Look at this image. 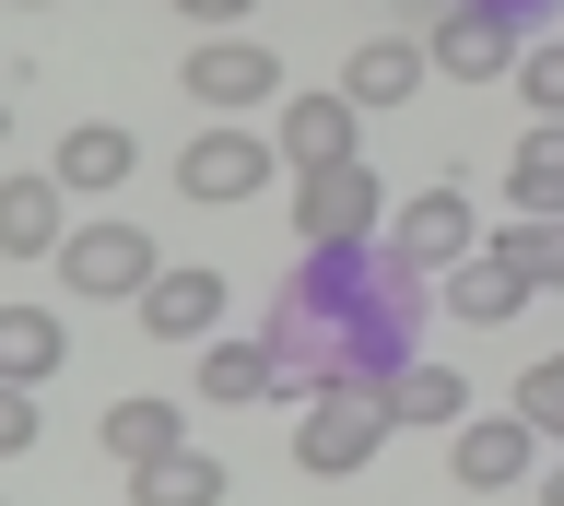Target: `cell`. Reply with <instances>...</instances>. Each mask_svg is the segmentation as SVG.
I'll return each instance as SVG.
<instances>
[{
	"label": "cell",
	"instance_id": "1",
	"mask_svg": "<svg viewBox=\"0 0 564 506\" xmlns=\"http://www.w3.org/2000/svg\"><path fill=\"white\" fill-rule=\"evenodd\" d=\"M423 330V271H400V259L365 236V248H306L294 271H282V306H271V365H282V400L306 389H388V365L412 354Z\"/></svg>",
	"mask_w": 564,
	"mask_h": 506
},
{
	"label": "cell",
	"instance_id": "2",
	"mask_svg": "<svg viewBox=\"0 0 564 506\" xmlns=\"http://www.w3.org/2000/svg\"><path fill=\"white\" fill-rule=\"evenodd\" d=\"M377 213H388L377 165H306V177H294V236H306V248H365Z\"/></svg>",
	"mask_w": 564,
	"mask_h": 506
},
{
	"label": "cell",
	"instance_id": "3",
	"mask_svg": "<svg viewBox=\"0 0 564 506\" xmlns=\"http://www.w3.org/2000/svg\"><path fill=\"white\" fill-rule=\"evenodd\" d=\"M377 448H388V400L377 389H329V400H306V424H294V460H306L317 483L365 471Z\"/></svg>",
	"mask_w": 564,
	"mask_h": 506
},
{
	"label": "cell",
	"instance_id": "4",
	"mask_svg": "<svg viewBox=\"0 0 564 506\" xmlns=\"http://www.w3.org/2000/svg\"><path fill=\"white\" fill-rule=\"evenodd\" d=\"M377 248L400 259V271H423V283H435V271H458V259L482 248V224H470V201H458V189H412V201L388 213Z\"/></svg>",
	"mask_w": 564,
	"mask_h": 506
},
{
	"label": "cell",
	"instance_id": "5",
	"mask_svg": "<svg viewBox=\"0 0 564 506\" xmlns=\"http://www.w3.org/2000/svg\"><path fill=\"white\" fill-rule=\"evenodd\" d=\"M130 306H141L153 342H212V330H224V271H212V259H153V283H141Z\"/></svg>",
	"mask_w": 564,
	"mask_h": 506
},
{
	"label": "cell",
	"instance_id": "6",
	"mask_svg": "<svg viewBox=\"0 0 564 506\" xmlns=\"http://www.w3.org/2000/svg\"><path fill=\"white\" fill-rule=\"evenodd\" d=\"M59 283L95 294V306L106 294H141L153 283V236H141V224H70L59 236Z\"/></svg>",
	"mask_w": 564,
	"mask_h": 506
},
{
	"label": "cell",
	"instance_id": "7",
	"mask_svg": "<svg viewBox=\"0 0 564 506\" xmlns=\"http://www.w3.org/2000/svg\"><path fill=\"white\" fill-rule=\"evenodd\" d=\"M271 165H282L271 142H247L236 118H212L200 142L176 153V189H188V201H259V189H271Z\"/></svg>",
	"mask_w": 564,
	"mask_h": 506
},
{
	"label": "cell",
	"instance_id": "8",
	"mask_svg": "<svg viewBox=\"0 0 564 506\" xmlns=\"http://www.w3.org/2000/svg\"><path fill=\"white\" fill-rule=\"evenodd\" d=\"M447 435H458V448H447V471L470 483V495H506V483H529V471H541V435H529L518 412H482V424L458 412Z\"/></svg>",
	"mask_w": 564,
	"mask_h": 506
},
{
	"label": "cell",
	"instance_id": "9",
	"mask_svg": "<svg viewBox=\"0 0 564 506\" xmlns=\"http://www.w3.org/2000/svg\"><path fill=\"white\" fill-rule=\"evenodd\" d=\"M188 95H200L212 118H236V107H259V95H282V60L259 36H200L188 47Z\"/></svg>",
	"mask_w": 564,
	"mask_h": 506
},
{
	"label": "cell",
	"instance_id": "10",
	"mask_svg": "<svg viewBox=\"0 0 564 506\" xmlns=\"http://www.w3.org/2000/svg\"><path fill=\"white\" fill-rule=\"evenodd\" d=\"M423 60H435L447 83H506V72H518V36H506L494 12H470V0H447L435 36H423Z\"/></svg>",
	"mask_w": 564,
	"mask_h": 506
},
{
	"label": "cell",
	"instance_id": "11",
	"mask_svg": "<svg viewBox=\"0 0 564 506\" xmlns=\"http://www.w3.org/2000/svg\"><path fill=\"white\" fill-rule=\"evenodd\" d=\"M423 72H435V60H423V36H365V47L341 60V107H352V118L412 107V95H423Z\"/></svg>",
	"mask_w": 564,
	"mask_h": 506
},
{
	"label": "cell",
	"instance_id": "12",
	"mask_svg": "<svg viewBox=\"0 0 564 506\" xmlns=\"http://www.w3.org/2000/svg\"><path fill=\"white\" fill-rule=\"evenodd\" d=\"M59 201L70 189L47 177V165H35V177H0V259H59V236H70Z\"/></svg>",
	"mask_w": 564,
	"mask_h": 506
},
{
	"label": "cell",
	"instance_id": "13",
	"mask_svg": "<svg viewBox=\"0 0 564 506\" xmlns=\"http://www.w3.org/2000/svg\"><path fill=\"white\" fill-rule=\"evenodd\" d=\"M282 165L306 177V165H352V107H341V83L329 95H282Z\"/></svg>",
	"mask_w": 564,
	"mask_h": 506
},
{
	"label": "cell",
	"instance_id": "14",
	"mask_svg": "<svg viewBox=\"0 0 564 506\" xmlns=\"http://www.w3.org/2000/svg\"><path fill=\"white\" fill-rule=\"evenodd\" d=\"M377 400H388V424H458V412H470V377L435 365V354H400Z\"/></svg>",
	"mask_w": 564,
	"mask_h": 506
},
{
	"label": "cell",
	"instance_id": "15",
	"mask_svg": "<svg viewBox=\"0 0 564 506\" xmlns=\"http://www.w3.org/2000/svg\"><path fill=\"white\" fill-rule=\"evenodd\" d=\"M447 306H458V319H470V330H506V319H518V306H529V271H518V259H506V248H470V259H458V271H447Z\"/></svg>",
	"mask_w": 564,
	"mask_h": 506
},
{
	"label": "cell",
	"instance_id": "16",
	"mask_svg": "<svg viewBox=\"0 0 564 506\" xmlns=\"http://www.w3.org/2000/svg\"><path fill=\"white\" fill-rule=\"evenodd\" d=\"M200 400H212V412L282 400V365H271V342H224V330H212V342H200Z\"/></svg>",
	"mask_w": 564,
	"mask_h": 506
},
{
	"label": "cell",
	"instance_id": "17",
	"mask_svg": "<svg viewBox=\"0 0 564 506\" xmlns=\"http://www.w3.org/2000/svg\"><path fill=\"white\" fill-rule=\"evenodd\" d=\"M130 506H224V460L212 448H153V460H130Z\"/></svg>",
	"mask_w": 564,
	"mask_h": 506
},
{
	"label": "cell",
	"instance_id": "18",
	"mask_svg": "<svg viewBox=\"0 0 564 506\" xmlns=\"http://www.w3.org/2000/svg\"><path fill=\"white\" fill-rule=\"evenodd\" d=\"M506 201H518L529 224L564 213V118H529V142L506 153Z\"/></svg>",
	"mask_w": 564,
	"mask_h": 506
},
{
	"label": "cell",
	"instance_id": "19",
	"mask_svg": "<svg viewBox=\"0 0 564 506\" xmlns=\"http://www.w3.org/2000/svg\"><path fill=\"white\" fill-rule=\"evenodd\" d=\"M130 165H141V142H130V130H118V118H83V130L59 142V165H47V177H59V189H118Z\"/></svg>",
	"mask_w": 564,
	"mask_h": 506
},
{
	"label": "cell",
	"instance_id": "20",
	"mask_svg": "<svg viewBox=\"0 0 564 506\" xmlns=\"http://www.w3.org/2000/svg\"><path fill=\"white\" fill-rule=\"evenodd\" d=\"M0 377L12 389H47L59 377V319L47 306H0Z\"/></svg>",
	"mask_w": 564,
	"mask_h": 506
},
{
	"label": "cell",
	"instance_id": "21",
	"mask_svg": "<svg viewBox=\"0 0 564 506\" xmlns=\"http://www.w3.org/2000/svg\"><path fill=\"white\" fill-rule=\"evenodd\" d=\"M95 448H118V460H153V448H188V412H176V400H106Z\"/></svg>",
	"mask_w": 564,
	"mask_h": 506
},
{
	"label": "cell",
	"instance_id": "22",
	"mask_svg": "<svg viewBox=\"0 0 564 506\" xmlns=\"http://www.w3.org/2000/svg\"><path fill=\"white\" fill-rule=\"evenodd\" d=\"M482 248H506V259H518V271H529V294H564V213L553 224H506V236H482Z\"/></svg>",
	"mask_w": 564,
	"mask_h": 506
},
{
	"label": "cell",
	"instance_id": "23",
	"mask_svg": "<svg viewBox=\"0 0 564 506\" xmlns=\"http://www.w3.org/2000/svg\"><path fill=\"white\" fill-rule=\"evenodd\" d=\"M518 424L541 435V448H564V354H541V365L518 377Z\"/></svg>",
	"mask_w": 564,
	"mask_h": 506
},
{
	"label": "cell",
	"instance_id": "24",
	"mask_svg": "<svg viewBox=\"0 0 564 506\" xmlns=\"http://www.w3.org/2000/svg\"><path fill=\"white\" fill-rule=\"evenodd\" d=\"M529 95V118H564V36H541V47H518V72H506Z\"/></svg>",
	"mask_w": 564,
	"mask_h": 506
},
{
	"label": "cell",
	"instance_id": "25",
	"mask_svg": "<svg viewBox=\"0 0 564 506\" xmlns=\"http://www.w3.org/2000/svg\"><path fill=\"white\" fill-rule=\"evenodd\" d=\"M24 448H35V389L0 377V460H24Z\"/></svg>",
	"mask_w": 564,
	"mask_h": 506
},
{
	"label": "cell",
	"instance_id": "26",
	"mask_svg": "<svg viewBox=\"0 0 564 506\" xmlns=\"http://www.w3.org/2000/svg\"><path fill=\"white\" fill-rule=\"evenodd\" d=\"M176 12H188V24H200V36H236L247 12H259V0H176Z\"/></svg>",
	"mask_w": 564,
	"mask_h": 506
},
{
	"label": "cell",
	"instance_id": "27",
	"mask_svg": "<svg viewBox=\"0 0 564 506\" xmlns=\"http://www.w3.org/2000/svg\"><path fill=\"white\" fill-rule=\"evenodd\" d=\"M470 12H494V24H506V36H518V24H541V12H553V0H470Z\"/></svg>",
	"mask_w": 564,
	"mask_h": 506
},
{
	"label": "cell",
	"instance_id": "28",
	"mask_svg": "<svg viewBox=\"0 0 564 506\" xmlns=\"http://www.w3.org/2000/svg\"><path fill=\"white\" fill-rule=\"evenodd\" d=\"M529 483H541V506H564V460H541V471H529Z\"/></svg>",
	"mask_w": 564,
	"mask_h": 506
},
{
	"label": "cell",
	"instance_id": "29",
	"mask_svg": "<svg viewBox=\"0 0 564 506\" xmlns=\"http://www.w3.org/2000/svg\"><path fill=\"white\" fill-rule=\"evenodd\" d=\"M0 142H12V107H0Z\"/></svg>",
	"mask_w": 564,
	"mask_h": 506
},
{
	"label": "cell",
	"instance_id": "30",
	"mask_svg": "<svg viewBox=\"0 0 564 506\" xmlns=\"http://www.w3.org/2000/svg\"><path fill=\"white\" fill-rule=\"evenodd\" d=\"M24 12H47V0H24Z\"/></svg>",
	"mask_w": 564,
	"mask_h": 506
}]
</instances>
